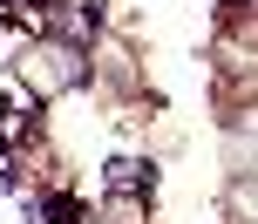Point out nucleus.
Here are the masks:
<instances>
[{
    "mask_svg": "<svg viewBox=\"0 0 258 224\" xmlns=\"http://www.w3.org/2000/svg\"><path fill=\"white\" fill-rule=\"evenodd\" d=\"M75 217H82L75 197H48V204H41V224H75Z\"/></svg>",
    "mask_w": 258,
    "mask_h": 224,
    "instance_id": "f257e3e1",
    "label": "nucleus"
},
{
    "mask_svg": "<svg viewBox=\"0 0 258 224\" xmlns=\"http://www.w3.org/2000/svg\"><path fill=\"white\" fill-rule=\"evenodd\" d=\"M109 184L116 190H143V163H109Z\"/></svg>",
    "mask_w": 258,
    "mask_h": 224,
    "instance_id": "f03ea898",
    "label": "nucleus"
}]
</instances>
